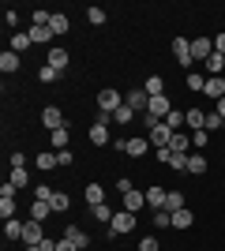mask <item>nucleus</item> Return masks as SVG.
Wrapping results in <instances>:
<instances>
[{"mask_svg": "<svg viewBox=\"0 0 225 251\" xmlns=\"http://www.w3.org/2000/svg\"><path fill=\"white\" fill-rule=\"evenodd\" d=\"M135 225H139V218H135L131 210H117V214H113V221H109V240H117V236L131 232Z\"/></svg>", "mask_w": 225, "mask_h": 251, "instance_id": "f257e3e1", "label": "nucleus"}, {"mask_svg": "<svg viewBox=\"0 0 225 251\" xmlns=\"http://www.w3.org/2000/svg\"><path fill=\"white\" fill-rule=\"evenodd\" d=\"M120 105H124V98H120L117 90H113V86L98 90V113H101V116H113V113L120 109Z\"/></svg>", "mask_w": 225, "mask_h": 251, "instance_id": "f03ea898", "label": "nucleus"}, {"mask_svg": "<svg viewBox=\"0 0 225 251\" xmlns=\"http://www.w3.org/2000/svg\"><path fill=\"white\" fill-rule=\"evenodd\" d=\"M173 56H176V64H180V68H188V72H192V42H188V38H173Z\"/></svg>", "mask_w": 225, "mask_h": 251, "instance_id": "7ed1b4c3", "label": "nucleus"}, {"mask_svg": "<svg viewBox=\"0 0 225 251\" xmlns=\"http://www.w3.org/2000/svg\"><path fill=\"white\" fill-rule=\"evenodd\" d=\"M147 139H150V147L154 150H161V147H169V139H173V127L165 124V120H161V124H154L147 131Z\"/></svg>", "mask_w": 225, "mask_h": 251, "instance_id": "20e7f679", "label": "nucleus"}, {"mask_svg": "<svg viewBox=\"0 0 225 251\" xmlns=\"http://www.w3.org/2000/svg\"><path fill=\"white\" fill-rule=\"evenodd\" d=\"M210 56H214V38H195V42H192V60L206 64Z\"/></svg>", "mask_w": 225, "mask_h": 251, "instance_id": "39448f33", "label": "nucleus"}, {"mask_svg": "<svg viewBox=\"0 0 225 251\" xmlns=\"http://www.w3.org/2000/svg\"><path fill=\"white\" fill-rule=\"evenodd\" d=\"M147 113L154 116V120H165V116L173 113V101L165 94H158V98H150V105H147Z\"/></svg>", "mask_w": 225, "mask_h": 251, "instance_id": "423d86ee", "label": "nucleus"}, {"mask_svg": "<svg viewBox=\"0 0 225 251\" xmlns=\"http://www.w3.org/2000/svg\"><path fill=\"white\" fill-rule=\"evenodd\" d=\"M45 236H42V221H23V244L26 248H38Z\"/></svg>", "mask_w": 225, "mask_h": 251, "instance_id": "0eeeda50", "label": "nucleus"}, {"mask_svg": "<svg viewBox=\"0 0 225 251\" xmlns=\"http://www.w3.org/2000/svg\"><path fill=\"white\" fill-rule=\"evenodd\" d=\"M147 150H150V139H147V135H128V139H124V154L143 157Z\"/></svg>", "mask_w": 225, "mask_h": 251, "instance_id": "6e6552de", "label": "nucleus"}, {"mask_svg": "<svg viewBox=\"0 0 225 251\" xmlns=\"http://www.w3.org/2000/svg\"><path fill=\"white\" fill-rule=\"evenodd\" d=\"M45 64H49V68H56V72H64V68H68V49H64V45H49Z\"/></svg>", "mask_w": 225, "mask_h": 251, "instance_id": "1a4fd4ad", "label": "nucleus"}, {"mask_svg": "<svg viewBox=\"0 0 225 251\" xmlns=\"http://www.w3.org/2000/svg\"><path fill=\"white\" fill-rule=\"evenodd\" d=\"M120 199H124V210H131V214H139L143 206H147V191H124V195H120Z\"/></svg>", "mask_w": 225, "mask_h": 251, "instance_id": "9d476101", "label": "nucleus"}, {"mask_svg": "<svg viewBox=\"0 0 225 251\" xmlns=\"http://www.w3.org/2000/svg\"><path fill=\"white\" fill-rule=\"evenodd\" d=\"M42 124L49 127V131H56V127H68V120H64V113H60L56 105H49V109L42 113Z\"/></svg>", "mask_w": 225, "mask_h": 251, "instance_id": "9b49d317", "label": "nucleus"}, {"mask_svg": "<svg viewBox=\"0 0 225 251\" xmlns=\"http://www.w3.org/2000/svg\"><path fill=\"white\" fill-rule=\"evenodd\" d=\"M64 240H72L79 251H86V248H90V236H86V232L79 229V225H72V221H68V229H64Z\"/></svg>", "mask_w": 225, "mask_h": 251, "instance_id": "f8f14e48", "label": "nucleus"}, {"mask_svg": "<svg viewBox=\"0 0 225 251\" xmlns=\"http://www.w3.org/2000/svg\"><path fill=\"white\" fill-rule=\"evenodd\" d=\"M128 105H131V109H135V113L143 116V113H147V105H150V94L139 86V90H131V94H128Z\"/></svg>", "mask_w": 225, "mask_h": 251, "instance_id": "ddd939ff", "label": "nucleus"}, {"mask_svg": "<svg viewBox=\"0 0 225 251\" xmlns=\"http://www.w3.org/2000/svg\"><path fill=\"white\" fill-rule=\"evenodd\" d=\"M90 143H94V147H105L109 143V124L94 120V124H90Z\"/></svg>", "mask_w": 225, "mask_h": 251, "instance_id": "4468645a", "label": "nucleus"}, {"mask_svg": "<svg viewBox=\"0 0 225 251\" xmlns=\"http://www.w3.org/2000/svg\"><path fill=\"white\" fill-rule=\"evenodd\" d=\"M165 195H169V191L154 184V188L147 191V206H150V210H165Z\"/></svg>", "mask_w": 225, "mask_h": 251, "instance_id": "2eb2a0df", "label": "nucleus"}, {"mask_svg": "<svg viewBox=\"0 0 225 251\" xmlns=\"http://www.w3.org/2000/svg\"><path fill=\"white\" fill-rule=\"evenodd\" d=\"M49 30H53L56 38H64V34L72 30V23H68V15H60V11H53V19H49Z\"/></svg>", "mask_w": 225, "mask_h": 251, "instance_id": "dca6fc26", "label": "nucleus"}, {"mask_svg": "<svg viewBox=\"0 0 225 251\" xmlns=\"http://www.w3.org/2000/svg\"><path fill=\"white\" fill-rule=\"evenodd\" d=\"M135 116H139V113H135V109H131V105L124 101V105H120V109H117V113H113V124H117V127H124V124H131Z\"/></svg>", "mask_w": 225, "mask_h": 251, "instance_id": "f3484780", "label": "nucleus"}, {"mask_svg": "<svg viewBox=\"0 0 225 251\" xmlns=\"http://www.w3.org/2000/svg\"><path fill=\"white\" fill-rule=\"evenodd\" d=\"M188 127H192V131H206V113L203 109H188Z\"/></svg>", "mask_w": 225, "mask_h": 251, "instance_id": "a211bd4d", "label": "nucleus"}, {"mask_svg": "<svg viewBox=\"0 0 225 251\" xmlns=\"http://www.w3.org/2000/svg\"><path fill=\"white\" fill-rule=\"evenodd\" d=\"M0 72H19V52H11V49H4L0 52Z\"/></svg>", "mask_w": 225, "mask_h": 251, "instance_id": "6ab92c4d", "label": "nucleus"}, {"mask_svg": "<svg viewBox=\"0 0 225 251\" xmlns=\"http://www.w3.org/2000/svg\"><path fill=\"white\" fill-rule=\"evenodd\" d=\"M30 30H19V34H11V52H26L30 49Z\"/></svg>", "mask_w": 225, "mask_h": 251, "instance_id": "aec40b11", "label": "nucleus"}, {"mask_svg": "<svg viewBox=\"0 0 225 251\" xmlns=\"http://www.w3.org/2000/svg\"><path fill=\"white\" fill-rule=\"evenodd\" d=\"M203 94H210L214 101H222V98H225V79H222V75H218V79H206V90H203Z\"/></svg>", "mask_w": 225, "mask_h": 251, "instance_id": "412c9836", "label": "nucleus"}, {"mask_svg": "<svg viewBox=\"0 0 225 251\" xmlns=\"http://www.w3.org/2000/svg\"><path fill=\"white\" fill-rule=\"evenodd\" d=\"M192 221H195V214L184 206V210H176V214H173V229H192Z\"/></svg>", "mask_w": 225, "mask_h": 251, "instance_id": "4be33fe9", "label": "nucleus"}, {"mask_svg": "<svg viewBox=\"0 0 225 251\" xmlns=\"http://www.w3.org/2000/svg\"><path fill=\"white\" fill-rule=\"evenodd\" d=\"M86 202H90V206H101V202H105V188H101V184H86Z\"/></svg>", "mask_w": 225, "mask_h": 251, "instance_id": "5701e85b", "label": "nucleus"}, {"mask_svg": "<svg viewBox=\"0 0 225 251\" xmlns=\"http://www.w3.org/2000/svg\"><path fill=\"white\" fill-rule=\"evenodd\" d=\"M143 90H147L150 98H158V94H165V79H161V75H150L147 83H143Z\"/></svg>", "mask_w": 225, "mask_h": 251, "instance_id": "b1692460", "label": "nucleus"}, {"mask_svg": "<svg viewBox=\"0 0 225 251\" xmlns=\"http://www.w3.org/2000/svg\"><path fill=\"white\" fill-rule=\"evenodd\" d=\"M188 173H192V176H203V173H206V157L199 154V150L188 157Z\"/></svg>", "mask_w": 225, "mask_h": 251, "instance_id": "393cba45", "label": "nucleus"}, {"mask_svg": "<svg viewBox=\"0 0 225 251\" xmlns=\"http://www.w3.org/2000/svg\"><path fill=\"white\" fill-rule=\"evenodd\" d=\"M56 34L49 30V26H30V42H38V45H45V42H53Z\"/></svg>", "mask_w": 225, "mask_h": 251, "instance_id": "a878e982", "label": "nucleus"}, {"mask_svg": "<svg viewBox=\"0 0 225 251\" xmlns=\"http://www.w3.org/2000/svg\"><path fill=\"white\" fill-rule=\"evenodd\" d=\"M169 150H173V154H188V135H184V131H173Z\"/></svg>", "mask_w": 225, "mask_h": 251, "instance_id": "bb28decb", "label": "nucleus"}, {"mask_svg": "<svg viewBox=\"0 0 225 251\" xmlns=\"http://www.w3.org/2000/svg\"><path fill=\"white\" fill-rule=\"evenodd\" d=\"M4 236H8V240H23V221L8 218V221H4Z\"/></svg>", "mask_w": 225, "mask_h": 251, "instance_id": "cd10ccee", "label": "nucleus"}, {"mask_svg": "<svg viewBox=\"0 0 225 251\" xmlns=\"http://www.w3.org/2000/svg\"><path fill=\"white\" fill-rule=\"evenodd\" d=\"M203 68L210 72V79H218V72H225V56H222V52H214V56H210Z\"/></svg>", "mask_w": 225, "mask_h": 251, "instance_id": "c85d7f7f", "label": "nucleus"}, {"mask_svg": "<svg viewBox=\"0 0 225 251\" xmlns=\"http://www.w3.org/2000/svg\"><path fill=\"white\" fill-rule=\"evenodd\" d=\"M49 214H53V206H49V202L34 199V206H30V218H34V221H45V218H49Z\"/></svg>", "mask_w": 225, "mask_h": 251, "instance_id": "c756f323", "label": "nucleus"}, {"mask_svg": "<svg viewBox=\"0 0 225 251\" xmlns=\"http://www.w3.org/2000/svg\"><path fill=\"white\" fill-rule=\"evenodd\" d=\"M184 206H188V202H184L180 191H169V195H165V210H169V214H176V210H184Z\"/></svg>", "mask_w": 225, "mask_h": 251, "instance_id": "7c9ffc66", "label": "nucleus"}, {"mask_svg": "<svg viewBox=\"0 0 225 251\" xmlns=\"http://www.w3.org/2000/svg\"><path fill=\"white\" fill-rule=\"evenodd\" d=\"M49 139H53V154H56V150H68V127H56V131H49Z\"/></svg>", "mask_w": 225, "mask_h": 251, "instance_id": "2f4dec72", "label": "nucleus"}, {"mask_svg": "<svg viewBox=\"0 0 225 251\" xmlns=\"http://www.w3.org/2000/svg\"><path fill=\"white\" fill-rule=\"evenodd\" d=\"M0 218H15V195H0Z\"/></svg>", "mask_w": 225, "mask_h": 251, "instance_id": "473e14b6", "label": "nucleus"}, {"mask_svg": "<svg viewBox=\"0 0 225 251\" xmlns=\"http://www.w3.org/2000/svg\"><path fill=\"white\" fill-rule=\"evenodd\" d=\"M49 206H53V214H60V210H72V199H68L64 191H56L53 199H49Z\"/></svg>", "mask_w": 225, "mask_h": 251, "instance_id": "72a5a7b5", "label": "nucleus"}, {"mask_svg": "<svg viewBox=\"0 0 225 251\" xmlns=\"http://www.w3.org/2000/svg\"><path fill=\"white\" fill-rule=\"evenodd\" d=\"M154 229H173V214L169 210H154Z\"/></svg>", "mask_w": 225, "mask_h": 251, "instance_id": "f704fd0d", "label": "nucleus"}, {"mask_svg": "<svg viewBox=\"0 0 225 251\" xmlns=\"http://www.w3.org/2000/svg\"><path fill=\"white\" fill-rule=\"evenodd\" d=\"M165 124H169V127H173V131H180V127H184V124H188V116H184V113H180V109H173V113H169V116H165Z\"/></svg>", "mask_w": 225, "mask_h": 251, "instance_id": "c9c22d12", "label": "nucleus"}, {"mask_svg": "<svg viewBox=\"0 0 225 251\" xmlns=\"http://www.w3.org/2000/svg\"><path fill=\"white\" fill-rule=\"evenodd\" d=\"M8 184H15V188H26V184H30V173H26V169H11V180Z\"/></svg>", "mask_w": 225, "mask_h": 251, "instance_id": "e433bc0d", "label": "nucleus"}, {"mask_svg": "<svg viewBox=\"0 0 225 251\" xmlns=\"http://www.w3.org/2000/svg\"><path fill=\"white\" fill-rule=\"evenodd\" d=\"M90 214H94L98 221H113V206H109V202H101V206H90Z\"/></svg>", "mask_w": 225, "mask_h": 251, "instance_id": "4c0bfd02", "label": "nucleus"}, {"mask_svg": "<svg viewBox=\"0 0 225 251\" xmlns=\"http://www.w3.org/2000/svg\"><path fill=\"white\" fill-rule=\"evenodd\" d=\"M38 79H42V83H56V79H60V72L45 64V68H38Z\"/></svg>", "mask_w": 225, "mask_h": 251, "instance_id": "58836bf2", "label": "nucleus"}, {"mask_svg": "<svg viewBox=\"0 0 225 251\" xmlns=\"http://www.w3.org/2000/svg\"><path fill=\"white\" fill-rule=\"evenodd\" d=\"M188 90H206V79L199 72H188Z\"/></svg>", "mask_w": 225, "mask_h": 251, "instance_id": "ea45409f", "label": "nucleus"}, {"mask_svg": "<svg viewBox=\"0 0 225 251\" xmlns=\"http://www.w3.org/2000/svg\"><path fill=\"white\" fill-rule=\"evenodd\" d=\"M222 127H225V120L218 116V109H214V113H206V131H222Z\"/></svg>", "mask_w": 225, "mask_h": 251, "instance_id": "a19ab883", "label": "nucleus"}, {"mask_svg": "<svg viewBox=\"0 0 225 251\" xmlns=\"http://www.w3.org/2000/svg\"><path fill=\"white\" fill-rule=\"evenodd\" d=\"M60 165V161H56V154H38V169H45V173H49V169H56Z\"/></svg>", "mask_w": 225, "mask_h": 251, "instance_id": "79ce46f5", "label": "nucleus"}, {"mask_svg": "<svg viewBox=\"0 0 225 251\" xmlns=\"http://www.w3.org/2000/svg\"><path fill=\"white\" fill-rule=\"evenodd\" d=\"M86 19L94 23V26H101V23H105V11H101V8L94 4V8H86Z\"/></svg>", "mask_w": 225, "mask_h": 251, "instance_id": "37998d69", "label": "nucleus"}, {"mask_svg": "<svg viewBox=\"0 0 225 251\" xmlns=\"http://www.w3.org/2000/svg\"><path fill=\"white\" fill-rule=\"evenodd\" d=\"M139 251H161L158 236H143V240H139Z\"/></svg>", "mask_w": 225, "mask_h": 251, "instance_id": "c03bdc74", "label": "nucleus"}, {"mask_svg": "<svg viewBox=\"0 0 225 251\" xmlns=\"http://www.w3.org/2000/svg\"><path fill=\"white\" fill-rule=\"evenodd\" d=\"M56 195V188H45V184H38V191H34V199H42V202H49Z\"/></svg>", "mask_w": 225, "mask_h": 251, "instance_id": "a18cd8bd", "label": "nucleus"}, {"mask_svg": "<svg viewBox=\"0 0 225 251\" xmlns=\"http://www.w3.org/2000/svg\"><path fill=\"white\" fill-rule=\"evenodd\" d=\"M11 169H26V154H23V150L11 154Z\"/></svg>", "mask_w": 225, "mask_h": 251, "instance_id": "49530a36", "label": "nucleus"}, {"mask_svg": "<svg viewBox=\"0 0 225 251\" xmlns=\"http://www.w3.org/2000/svg\"><path fill=\"white\" fill-rule=\"evenodd\" d=\"M188 157H192V154H173L169 165H173V169H188Z\"/></svg>", "mask_w": 225, "mask_h": 251, "instance_id": "de8ad7c7", "label": "nucleus"}, {"mask_svg": "<svg viewBox=\"0 0 225 251\" xmlns=\"http://www.w3.org/2000/svg\"><path fill=\"white\" fill-rule=\"evenodd\" d=\"M206 139H210V135H206V131H192V143H195V147H199V150L206 147Z\"/></svg>", "mask_w": 225, "mask_h": 251, "instance_id": "09e8293b", "label": "nucleus"}, {"mask_svg": "<svg viewBox=\"0 0 225 251\" xmlns=\"http://www.w3.org/2000/svg\"><path fill=\"white\" fill-rule=\"evenodd\" d=\"M56 251H79V248H75L72 240H64V236H60V240H56Z\"/></svg>", "mask_w": 225, "mask_h": 251, "instance_id": "8fccbe9b", "label": "nucleus"}, {"mask_svg": "<svg viewBox=\"0 0 225 251\" xmlns=\"http://www.w3.org/2000/svg\"><path fill=\"white\" fill-rule=\"evenodd\" d=\"M56 161H60V165H72V150H56Z\"/></svg>", "mask_w": 225, "mask_h": 251, "instance_id": "3c124183", "label": "nucleus"}, {"mask_svg": "<svg viewBox=\"0 0 225 251\" xmlns=\"http://www.w3.org/2000/svg\"><path fill=\"white\" fill-rule=\"evenodd\" d=\"M158 161H165V165H169V161H173V150H169V147H161V150H158Z\"/></svg>", "mask_w": 225, "mask_h": 251, "instance_id": "603ef678", "label": "nucleus"}, {"mask_svg": "<svg viewBox=\"0 0 225 251\" xmlns=\"http://www.w3.org/2000/svg\"><path fill=\"white\" fill-rule=\"evenodd\" d=\"M214 52H222V56H225V34H218V38H214Z\"/></svg>", "mask_w": 225, "mask_h": 251, "instance_id": "864d4df0", "label": "nucleus"}, {"mask_svg": "<svg viewBox=\"0 0 225 251\" xmlns=\"http://www.w3.org/2000/svg\"><path fill=\"white\" fill-rule=\"evenodd\" d=\"M218 116H222V120H225V98H222V101H218Z\"/></svg>", "mask_w": 225, "mask_h": 251, "instance_id": "5fc2aeb1", "label": "nucleus"}, {"mask_svg": "<svg viewBox=\"0 0 225 251\" xmlns=\"http://www.w3.org/2000/svg\"><path fill=\"white\" fill-rule=\"evenodd\" d=\"M26 251H42V244H38V248H26Z\"/></svg>", "mask_w": 225, "mask_h": 251, "instance_id": "6e6d98bb", "label": "nucleus"}]
</instances>
